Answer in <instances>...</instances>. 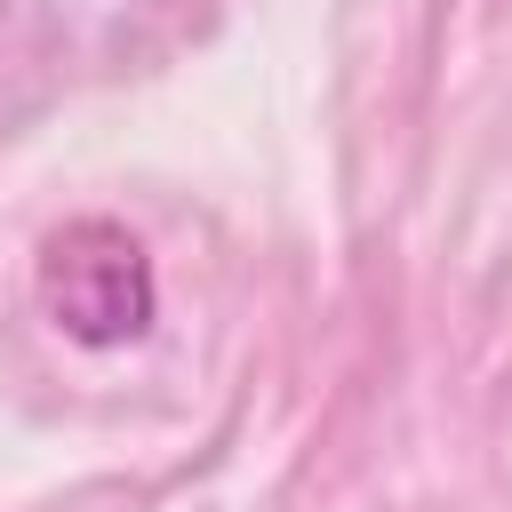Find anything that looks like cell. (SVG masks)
I'll return each mask as SVG.
<instances>
[{
  "label": "cell",
  "instance_id": "cell-1",
  "mask_svg": "<svg viewBox=\"0 0 512 512\" xmlns=\"http://www.w3.org/2000/svg\"><path fill=\"white\" fill-rule=\"evenodd\" d=\"M32 288H40V312L88 344V352H112V344H136L160 312V280H152V256L128 224L112 216H72L40 240V264H32Z\"/></svg>",
  "mask_w": 512,
  "mask_h": 512
}]
</instances>
